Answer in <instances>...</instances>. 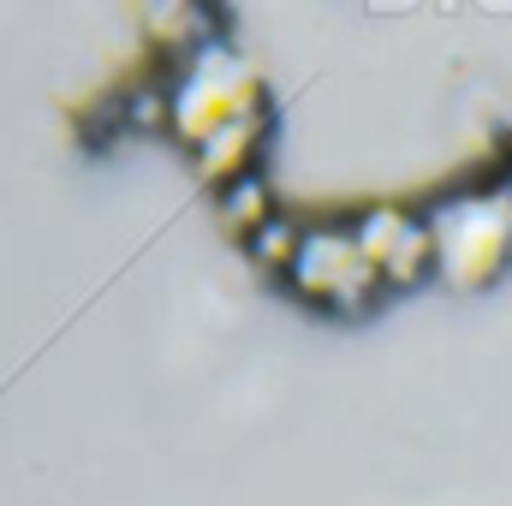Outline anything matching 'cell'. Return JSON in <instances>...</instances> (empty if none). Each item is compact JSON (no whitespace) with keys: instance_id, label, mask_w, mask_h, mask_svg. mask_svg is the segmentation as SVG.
<instances>
[{"instance_id":"obj_5","label":"cell","mask_w":512,"mask_h":506,"mask_svg":"<svg viewBox=\"0 0 512 506\" xmlns=\"http://www.w3.org/2000/svg\"><path fill=\"white\" fill-rule=\"evenodd\" d=\"M262 137H268V108H256V114H239V120H227V126L215 131L209 143H197L191 149V161H197V173L221 191V185H233V179H245L256 173V155H262Z\"/></svg>"},{"instance_id":"obj_7","label":"cell","mask_w":512,"mask_h":506,"mask_svg":"<svg viewBox=\"0 0 512 506\" xmlns=\"http://www.w3.org/2000/svg\"><path fill=\"white\" fill-rule=\"evenodd\" d=\"M304 233H310L304 221H292V215H274V221H268L256 239H245V251H251L262 268L286 274V268H292V256H298V245H304Z\"/></svg>"},{"instance_id":"obj_4","label":"cell","mask_w":512,"mask_h":506,"mask_svg":"<svg viewBox=\"0 0 512 506\" xmlns=\"http://www.w3.org/2000/svg\"><path fill=\"white\" fill-rule=\"evenodd\" d=\"M352 239H358L364 262L387 280V292H393V286H417L423 274H435L429 221H417V215H405V209H393V203H370V209L352 221Z\"/></svg>"},{"instance_id":"obj_6","label":"cell","mask_w":512,"mask_h":506,"mask_svg":"<svg viewBox=\"0 0 512 506\" xmlns=\"http://www.w3.org/2000/svg\"><path fill=\"white\" fill-rule=\"evenodd\" d=\"M215 215H221V227H227L233 239H256L280 209H274L268 179H262V173H245V179H233V185L215 191Z\"/></svg>"},{"instance_id":"obj_3","label":"cell","mask_w":512,"mask_h":506,"mask_svg":"<svg viewBox=\"0 0 512 506\" xmlns=\"http://www.w3.org/2000/svg\"><path fill=\"white\" fill-rule=\"evenodd\" d=\"M286 286L334 316H370L376 304L387 298V280L364 262L358 239H352V221L334 227V221H316L304 233V245L286 268Z\"/></svg>"},{"instance_id":"obj_2","label":"cell","mask_w":512,"mask_h":506,"mask_svg":"<svg viewBox=\"0 0 512 506\" xmlns=\"http://www.w3.org/2000/svg\"><path fill=\"white\" fill-rule=\"evenodd\" d=\"M167 84H173V131H179V143H185V149L209 143L215 131L227 126V120H239V114L268 108V102H262L256 72L233 54V48H227V42L197 48V54H191Z\"/></svg>"},{"instance_id":"obj_1","label":"cell","mask_w":512,"mask_h":506,"mask_svg":"<svg viewBox=\"0 0 512 506\" xmlns=\"http://www.w3.org/2000/svg\"><path fill=\"white\" fill-rule=\"evenodd\" d=\"M435 239V274L453 286H483L507 268L512 256V185L459 191L441 209L423 215Z\"/></svg>"}]
</instances>
